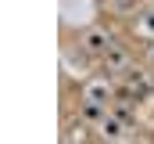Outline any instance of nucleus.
Returning a JSON list of instances; mask_svg holds the SVG:
<instances>
[{
	"mask_svg": "<svg viewBox=\"0 0 154 144\" xmlns=\"http://www.w3.org/2000/svg\"><path fill=\"white\" fill-rule=\"evenodd\" d=\"M86 40V47L93 51V54H108L111 47H115V40H111V33H104V29H90V33L82 36Z\"/></svg>",
	"mask_w": 154,
	"mask_h": 144,
	"instance_id": "1",
	"label": "nucleus"
},
{
	"mask_svg": "<svg viewBox=\"0 0 154 144\" xmlns=\"http://www.w3.org/2000/svg\"><path fill=\"white\" fill-rule=\"evenodd\" d=\"M104 69H108V72H122V76H125V72H129V54L118 51V47H111V51L104 54Z\"/></svg>",
	"mask_w": 154,
	"mask_h": 144,
	"instance_id": "2",
	"label": "nucleus"
},
{
	"mask_svg": "<svg viewBox=\"0 0 154 144\" xmlns=\"http://www.w3.org/2000/svg\"><path fill=\"white\" fill-rule=\"evenodd\" d=\"M86 97H90V101H100V105H108V97H111V83H108V79H100V83H90V87H86Z\"/></svg>",
	"mask_w": 154,
	"mask_h": 144,
	"instance_id": "3",
	"label": "nucleus"
},
{
	"mask_svg": "<svg viewBox=\"0 0 154 144\" xmlns=\"http://www.w3.org/2000/svg\"><path fill=\"white\" fill-rule=\"evenodd\" d=\"M140 29H143V33H154V11H147V15L140 18Z\"/></svg>",
	"mask_w": 154,
	"mask_h": 144,
	"instance_id": "4",
	"label": "nucleus"
},
{
	"mask_svg": "<svg viewBox=\"0 0 154 144\" xmlns=\"http://www.w3.org/2000/svg\"><path fill=\"white\" fill-rule=\"evenodd\" d=\"M151 58H154V47H151Z\"/></svg>",
	"mask_w": 154,
	"mask_h": 144,
	"instance_id": "5",
	"label": "nucleus"
}]
</instances>
